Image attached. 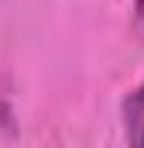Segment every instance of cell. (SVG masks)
<instances>
[{
  "label": "cell",
  "instance_id": "7a4b0ae2",
  "mask_svg": "<svg viewBox=\"0 0 144 148\" xmlns=\"http://www.w3.org/2000/svg\"><path fill=\"white\" fill-rule=\"evenodd\" d=\"M134 14H137V24L144 28V0H134Z\"/></svg>",
  "mask_w": 144,
  "mask_h": 148
},
{
  "label": "cell",
  "instance_id": "6da1fadb",
  "mask_svg": "<svg viewBox=\"0 0 144 148\" xmlns=\"http://www.w3.org/2000/svg\"><path fill=\"white\" fill-rule=\"evenodd\" d=\"M124 131L130 145L144 148V83H137L124 100Z\"/></svg>",
  "mask_w": 144,
  "mask_h": 148
}]
</instances>
